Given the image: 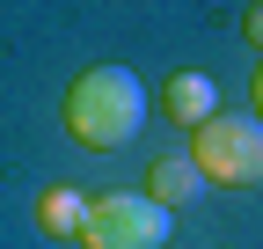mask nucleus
Segmentation results:
<instances>
[{"label":"nucleus","mask_w":263,"mask_h":249,"mask_svg":"<svg viewBox=\"0 0 263 249\" xmlns=\"http://www.w3.org/2000/svg\"><path fill=\"white\" fill-rule=\"evenodd\" d=\"M154 96L139 88V74L132 66H88L73 74V88H66V132H73L81 147L95 154H117L139 139V124H146Z\"/></svg>","instance_id":"1"},{"label":"nucleus","mask_w":263,"mask_h":249,"mask_svg":"<svg viewBox=\"0 0 263 249\" xmlns=\"http://www.w3.org/2000/svg\"><path fill=\"white\" fill-rule=\"evenodd\" d=\"M183 162L205 176V183H234V191H256L263 183V124L256 117H205L197 124V139H190V154Z\"/></svg>","instance_id":"2"},{"label":"nucleus","mask_w":263,"mask_h":249,"mask_svg":"<svg viewBox=\"0 0 263 249\" xmlns=\"http://www.w3.org/2000/svg\"><path fill=\"white\" fill-rule=\"evenodd\" d=\"M168 212L146 205L139 191H110V198H88V220H81V242L88 249H161L168 242Z\"/></svg>","instance_id":"3"},{"label":"nucleus","mask_w":263,"mask_h":249,"mask_svg":"<svg viewBox=\"0 0 263 249\" xmlns=\"http://www.w3.org/2000/svg\"><path fill=\"white\" fill-rule=\"evenodd\" d=\"M197 191H205V176H197L183 154H168V162H154V176H146V191H139V198H146V205H161V212L176 220L183 205H197Z\"/></svg>","instance_id":"4"},{"label":"nucleus","mask_w":263,"mask_h":249,"mask_svg":"<svg viewBox=\"0 0 263 249\" xmlns=\"http://www.w3.org/2000/svg\"><path fill=\"white\" fill-rule=\"evenodd\" d=\"M212 103H219V88H212L205 74H176L168 88H161V117L183 124V132H190V124H205V117H212Z\"/></svg>","instance_id":"5"},{"label":"nucleus","mask_w":263,"mask_h":249,"mask_svg":"<svg viewBox=\"0 0 263 249\" xmlns=\"http://www.w3.org/2000/svg\"><path fill=\"white\" fill-rule=\"evenodd\" d=\"M81 220H88V198L73 191V183H51V191L37 198V227L59 235V242H81Z\"/></svg>","instance_id":"6"}]
</instances>
